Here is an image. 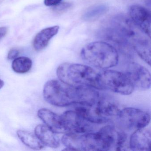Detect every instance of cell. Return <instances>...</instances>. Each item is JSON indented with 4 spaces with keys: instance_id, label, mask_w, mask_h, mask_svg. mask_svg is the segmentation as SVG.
Returning <instances> with one entry per match:
<instances>
[{
    "instance_id": "obj_1",
    "label": "cell",
    "mask_w": 151,
    "mask_h": 151,
    "mask_svg": "<svg viewBox=\"0 0 151 151\" xmlns=\"http://www.w3.org/2000/svg\"><path fill=\"white\" fill-rule=\"evenodd\" d=\"M45 100L53 106L66 107L71 105L90 106L99 97L98 90L86 86H75L59 80L47 81L43 90Z\"/></svg>"
},
{
    "instance_id": "obj_2",
    "label": "cell",
    "mask_w": 151,
    "mask_h": 151,
    "mask_svg": "<svg viewBox=\"0 0 151 151\" xmlns=\"http://www.w3.org/2000/svg\"><path fill=\"white\" fill-rule=\"evenodd\" d=\"M81 58L91 67L107 70L117 65L119 55L114 47L102 41L92 42L81 50Z\"/></svg>"
},
{
    "instance_id": "obj_3",
    "label": "cell",
    "mask_w": 151,
    "mask_h": 151,
    "mask_svg": "<svg viewBox=\"0 0 151 151\" xmlns=\"http://www.w3.org/2000/svg\"><path fill=\"white\" fill-rule=\"evenodd\" d=\"M121 109L119 103L114 99L100 95L92 105H78L75 110L88 121L99 125L115 121Z\"/></svg>"
},
{
    "instance_id": "obj_4",
    "label": "cell",
    "mask_w": 151,
    "mask_h": 151,
    "mask_svg": "<svg viewBox=\"0 0 151 151\" xmlns=\"http://www.w3.org/2000/svg\"><path fill=\"white\" fill-rule=\"evenodd\" d=\"M59 80L75 86H86L100 90L99 73L92 67L78 63H62L56 71Z\"/></svg>"
},
{
    "instance_id": "obj_5",
    "label": "cell",
    "mask_w": 151,
    "mask_h": 151,
    "mask_svg": "<svg viewBox=\"0 0 151 151\" xmlns=\"http://www.w3.org/2000/svg\"><path fill=\"white\" fill-rule=\"evenodd\" d=\"M65 150L72 151H109L108 142L100 129L85 133L68 132L62 138Z\"/></svg>"
},
{
    "instance_id": "obj_6",
    "label": "cell",
    "mask_w": 151,
    "mask_h": 151,
    "mask_svg": "<svg viewBox=\"0 0 151 151\" xmlns=\"http://www.w3.org/2000/svg\"><path fill=\"white\" fill-rule=\"evenodd\" d=\"M98 84L100 90H107L122 95H129L135 90L125 73L112 70L99 73Z\"/></svg>"
},
{
    "instance_id": "obj_7",
    "label": "cell",
    "mask_w": 151,
    "mask_h": 151,
    "mask_svg": "<svg viewBox=\"0 0 151 151\" xmlns=\"http://www.w3.org/2000/svg\"><path fill=\"white\" fill-rule=\"evenodd\" d=\"M117 125L124 131H134L146 127L150 122L149 113L132 107L121 109L116 119Z\"/></svg>"
},
{
    "instance_id": "obj_8",
    "label": "cell",
    "mask_w": 151,
    "mask_h": 151,
    "mask_svg": "<svg viewBox=\"0 0 151 151\" xmlns=\"http://www.w3.org/2000/svg\"><path fill=\"white\" fill-rule=\"evenodd\" d=\"M68 132L85 133L96 131L99 124L86 119L76 110H68L61 115Z\"/></svg>"
},
{
    "instance_id": "obj_9",
    "label": "cell",
    "mask_w": 151,
    "mask_h": 151,
    "mask_svg": "<svg viewBox=\"0 0 151 151\" xmlns=\"http://www.w3.org/2000/svg\"><path fill=\"white\" fill-rule=\"evenodd\" d=\"M124 73L134 90L146 91L151 87V74L144 66L136 63H131L127 66Z\"/></svg>"
},
{
    "instance_id": "obj_10",
    "label": "cell",
    "mask_w": 151,
    "mask_h": 151,
    "mask_svg": "<svg viewBox=\"0 0 151 151\" xmlns=\"http://www.w3.org/2000/svg\"><path fill=\"white\" fill-rule=\"evenodd\" d=\"M130 150L149 151L151 147V132L150 128H141L133 131L129 140Z\"/></svg>"
},
{
    "instance_id": "obj_11",
    "label": "cell",
    "mask_w": 151,
    "mask_h": 151,
    "mask_svg": "<svg viewBox=\"0 0 151 151\" xmlns=\"http://www.w3.org/2000/svg\"><path fill=\"white\" fill-rule=\"evenodd\" d=\"M129 13L134 23L151 37V16L150 12L141 6L134 5L130 8Z\"/></svg>"
},
{
    "instance_id": "obj_12",
    "label": "cell",
    "mask_w": 151,
    "mask_h": 151,
    "mask_svg": "<svg viewBox=\"0 0 151 151\" xmlns=\"http://www.w3.org/2000/svg\"><path fill=\"white\" fill-rule=\"evenodd\" d=\"M38 116L45 125L55 133H67L61 115L47 109H41L38 112Z\"/></svg>"
},
{
    "instance_id": "obj_13",
    "label": "cell",
    "mask_w": 151,
    "mask_h": 151,
    "mask_svg": "<svg viewBox=\"0 0 151 151\" xmlns=\"http://www.w3.org/2000/svg\"><path fill=\"white\" fill-rule=\"evenodd\" d=\"M35 133L44 145L52 148H57L60 146V141L56 133L46 125H37L35 128Z\"/></svg>"
},
{
    "instance_id": "obj_14",
    "label": "cell",
    "mask_w": 151,
    "mask_h": 151,
    "mask_svg": "<svg viewBox=\"0 0 151 151\" xmlns=\"http://www.w3.org/2000/svg\"><path fill=\"white\" fill-rule=\"evenodd\" d=\"M59 26L46 28L37 34L33 40V47L36 51H40L45 48L51 39L58 33Z\"/></svg>"
},
{
    "instance_id": "obj_15",
    "label": "cell",
    "mask_w": 151,
    "mask_h": 151,
    "mask_svg": "<svg viewBox=\"0 0 151 151\" xmlns=\"http://www.w3.org/2000/svg\"><path fill=\"white\" fill-rule=\"evenodd\" d=\"M133 47L139 57L151 65V43L146 39L138 38L133 42Z\"/></svg>"
},
{
    "instance_id": "obj_16",
    "label": "cell",
    "mask_w": 151,
    "mask_h": 151,
    "mask_svg": "<svg viewBox=\"0 0 151 151\" xmlns=\"http://www.w3.org/2000/svg\"><path fill=\"white\" fill-rule=\"evenodd\" d=\"M17 136L21 141L27 146L35 150H41L44 147L36 134L27 131L19 130L17 132Z\"/></svg>"
},
{
    "instance_id": "obj_17",
    "label": "cell",
    "mask_w": 151,
    "mask_h": 151,
    "mask_svg": "<svg viewBox=\"0 0 151 151\" xmlns=\"http://www.w3.org/2000/svg\"><path fill=\"white\" fill-rule=\"evenodd\" d=\"M32 62L27 57H17L13 61L12 67L13 70L19 74L26 73L29 71L32 67Z\"/></svg>"
},
{
    "instance_id": "obj_18",
    "label": "cell",
    "mask_w": 151,
    "mask_h": 151,
    "mask_svg": "<svg viewBox=\"0 0 151 151\" xmlns=\"http://www.w3.org/2000/svg\"><path fill=\"white\" fill-rule=\"evenodd\" d=\"M107 10L108 7L103 4L93 6L86 12L83 18L86 21H94L104 14Z\"/></svg>"
},
{
    "instance_id": "obj_19",
    "label": "cell",
    "mask_w": 151,
    "mask_h": 151,
    "mask_svg": "<svg viewBox=\"0 0 151 151\" xmlns=\"http://www.w3.org/2000/svg\"><path fill=\"white\" fill-rule=\"evenodd\" d=\"M71 5L69 3H59L58 5L55 6L54 10L55 12H62L67 10L68 9L71 7Z\"/></svg>"
},
{
    "instance_id": "obj_20",
    "label": "cell",
    "mask_w": 151,
    "mask_h": 151,
    "mask_svg": "<svg viewBox=\"0 0 151 151\" xmlns=\"http://www.w3.org/2000/svg\"><path fill=\"white\" fill-rule=\"evenodd\" d=\"M19 54V52L16 49H12L9 51L8 54L7 58L9 60H14L17 58Z\"/></svg>"
},
{
    "instance_id": "obj_21",
    "label": "cell",
    "mask_w": 151,
    "mask_h": 151,
    "mask_svg": "<svg viewBox=\"0 0 151 151\" xmlns=\"http://www.w3.org/2000/svg\"><path fill=\"white\" fill-rule=\"evenodd\" d=\"M63 0H45L44 4L47 6H55L61 3Z\"/></svg>"
},
{
    "instance_id": "obj_22",
    "label": "cell",
    "mask_w": 151,
    "mask_h": 151,
    "mask_svg": "<svg viewBox=\"0 0 151 151\" xmlns=\"http://www.w3.org/2000/svg\"><path fill=\"white\" fill-rule=\"evenodd\" d=\"M8 29L7 27H0V39L4 37L7 33Z\"/></svg>"
},
{
    "instance_id": "obj_23",
    "label": "cell",
    "mask_w": 151,
    "mask_h": 151,
    "mask_svg": "<svg viewBox=\"0 0 151 151\" xmlns=\"http://www.w3.org/2000/svg\"><path fill=\"white\" fill-rule=\"evenodd\" d=\"M4 85V82H3V80L0 79V89L2 88L3 86Z\"/></svg>"
}]
</instances>
